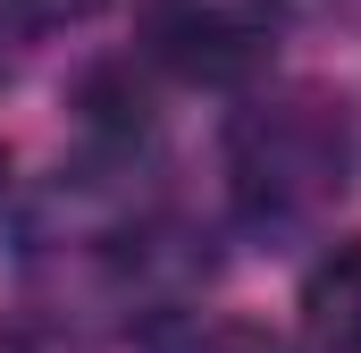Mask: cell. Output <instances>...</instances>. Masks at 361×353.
Masks as SVG:
<instances>
[{
	"label": "cell",
	"mask_w": 361,
	"mask_h": 353,
	"mask_svg": "<svg viewBox=\"0 0 361 353\" xmlns=\"http://www.w3.org/2000/svg\"><path fill=\"white\" fill-rule=\"evenodd\" d=\"M286 42V0H143V59L177 85H252Z\"/></svg>",
	"instance_id": "7a4b0ae2"
},
{
	"label": "cell",
	"mask_w": 361,
	"mask_h": 353,
	"mask_svg": "<svg viewBox=\"0 0 361 353\" xmlns=\"http://www.w3.org/2000/svg\"><path fill=\"white\" fill-rule=\"evenodd\" d=\"M25 8H34V17H51V25H68V17H92L101 0H25Z\"/></svg>",
	"instance_id": "5b68a950"
},
{
	"label": "cell",
	"mask_w": 361,
	"mask_h": 353,
	"mask_svg": "<svg viewBox=\"0 0 361 353\" xmlns=\"http://www.w3.org/2000/svg\"><path fill=\"white\" fill-rule=\"evenodd\" d=\"M177 353H286L269 328H252V320H210V328H193Z\"/></svg>",
	"instance_id": "277c9868"
},
{
	"label": "cell",
	"mask_w": 361,
	"mask_h": 353,
	"mask_svg": "<svg viewBox=\"0 0 361 353\" xmlns=\"http://www.w3.org/2000/svg\"><path fill=\"white\" fill-rule=\"evenodd\" d=\"M302 337L319 353H361V236L302 277Z\"/></svg>",
	"instance_id": "3957f363"
},
{
	"label": "cell",
	"mask_w": 361,
	"mask_h": 353,
	"mask_svg": "<svg viewBox=\"0 0 361 353\" xmlns=\"http://www.w3.org/2000/svg\"><path fill=\"white\" fill-rule=\"evenodd\" d=\"M0 193H8V152H0Z\"/></svg>",
	"instance_id": "8992f818"
},
{
	"label": "cell",
	"mask_w": 361,
	"mask_h": 353,
	"mask_svg": "<svg viewBox=\"0 0 361 353\" xmlns=\"http://www.w3.org/2000/svg\"><path fill=\"white\" fill-rule=\"evenodd\" d=\"M353 185V118L319 85L261 92L227 118V193L252 227H302Z\"/></svg>",
	"instance_id": "6da1fadb"
}]
</instances>
